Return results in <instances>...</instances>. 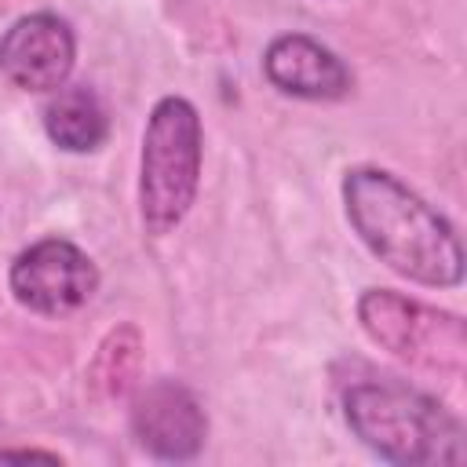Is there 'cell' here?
<instances>
[{
    "label": "cell",
    "mask_w": 467,
    "mask_h": 467,
    "mask_svg": "<svg viewBox=\"0 0 467 467\" xmlns=\"http://www.w3.org/2000/svg\"><path fill=\"white\" fill-rule=\"evenodd\" d=\"M343 204L358 237L394 274L434 288L463 281V248L452 226L390 171L350 168L343 175Z\"/></svg>",
    "instance_id": "obj_1"
},
{
    "label": "cell",
    "mask_w": 467,
    "mask_h": 467,
    "mask_svg": "<svg viewBox=\"0 0 467 467\" xmlns=\"http://www.w3.org/2000/svg\"><path fill=\"white\" fill-rule=\"evenodd\" d=\"M350 431L390 463H460L463 427L438 398L398 379H361L343 394Z\"/></svg>",
    "instance_id": "obj_2"
},
{
    "label": "cell",
    "mask_w": 467,
    "mask_h": 467,
    "mask_svg": "<svg viewBox=\"0 0 467 467\" xmlns=\"http://www.w3.org/2000/svg\"><path fill=\"white\" fill-rule=\"evenodd\" d=\"M201 179V117L193 102L168 95L153 106L142 135L139 161V215L146 234H171L193 197Z\"/></svg>",
    "instance_id": "obj_3"
},
{
    "label": "cell",
    "mask_w": 467,
    "mask_h": 467,
    "mask_svg": "<svg viewBox=\"0 0 467 467\" xmlns=\"http://www.w3.org/2000/svg\"><path fill=\"white\" fill-rule=\"evenodd\" d=\"M358 317L365 332L398 358L434 365V368H460L463 365V325L452 314H438L416 299H405L387 288H368L358 299Z\"/></svg>",
    "instance_id": "obj_4"
},
{
    "label": "cell",
    "mask_w": 467,
    "mask_h": 467,
    "mask_svg": "<svg viewBox=\"0 0 467 467\" xmlns=\"http://www.w3.org/2000/svg\"><path fill=\"white\" fill-rule=\"evenodd\" d=\"M99 288V270L88 252L66 237H44L15 255L11 292L15 299L44 317H62L80 310Z\"/></svg>",
    "instance_id": "obj_5"
},
{
    "label": "cell",
    "mask_w": 467,
    "mask_h": 467,
    "mask_svg": "<svg viewBox=\"0 0 467 467\" xmlns=\"http://www.w3.org/2000/svg\"><path fill=\"white\" fill-rule=\"evenodd\" d=\"M73 29L47 11L22 15L0 36V73L22 91H58L73 73Z\"/></svg>",
    "instance_id": "obj_6"
},
{
    "label": "cell",
    "mask_w": 467,
    "mask_h": 467,
    "mask_svg": "<svg viewBox=\"0 0 467 467\" xmlns=\"http://www.w3.org/2000/svg\"><path fill=\"white\" fill-rule=\"evenodd\" d=\"M131 431L139 445L157 460H190L204 445L208 420L182 383L157 379L131 401Z\"/></svg>",
    "instance_id": "obj_7"
},
{
    "label": "cell",
    "mask_w": 467,
    "mask_h": 467,
    "mask_svg": "<svg viewBox=\"0 0 467 467\" xmlns=\"http://www.w3.org/2000/svg\"><path fill=\"white\" fill-rule=\"evenodd\" d=\"M263 73L277 91L310 102L343 99L350 91V73L336 58V51H328L325 44L303 33H285L270 40L263 55Z\"/></svg>",
    "instance_id": "obj_8"
},
{
    "label": "cell",
    "mask_w": 467,
    "mask_h": 467,
    "mask_svg": "<svg viewBox=\"0 0 467 467\" xmlns=\"http://www.w3.org/2000/svg\"><path fill=\"white\" fill-rule=\"evenodd\" d=\"M44 131L66 153H91L106 142L109 117L99 95L84 84H62L44 106Z\"/></svg>",
    "instance_id": "obj_9"
}]
</instances>
